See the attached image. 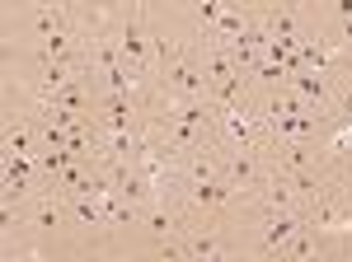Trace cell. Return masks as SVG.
Listing matches in <instances>:
<instances>
[{"instance_id":"1","label":"cell","mask_w":352,"mask_h":262,"mask_svg":"<svg viewBox=\"0 0 352 262\" xmlns=\"http://www.w3.org/2000/svg\"><path fill=\"white\" fill-rule=\"evenodd\" d=\"M305 230V211H282V215H258V230H254V248L258 258L272 262L292 239Z\"/></svg>"},{"instance_id":"2","label":"cell","mask_w":352,"mask_h":262,"mask_svg":"<svg viewBox=\"0 0 352 262\" xmlns=\"http://www.w3.org/2000/svg\"><path fill=\"white\" fill-rule=\"evenodd\" d=\"M24 19L33 28V43H47V38H61V33H80L76 5H28Z\"/></svg>"},{"instance_id":"3","label":"cell","mask_w":352,"mask_h":262,"mask_svg":"<svg viewBox=\"0 0 352 262\" xmlns=\"http://www.w3.org/2000/svg\"><path fill=\"white\" fill-rule=\"evenodd\" d=\"M66 211H71V225H80V230L109 225V215H104V202H99V197H71Z\"/></svg>"},{"instance_id":"4","label":"cell","mask_w":352,"mask_h":262,"mask_svg":"<svg viewBox=\"0 0 352 262\" xmlns=\"http://www.w3.org/2000/svg\"><path fill=\"white\" fill-rule=\"evenodd\" d=\"M5 262H33V258H24V253H5Z\"/></svg>"}]
</instances>
